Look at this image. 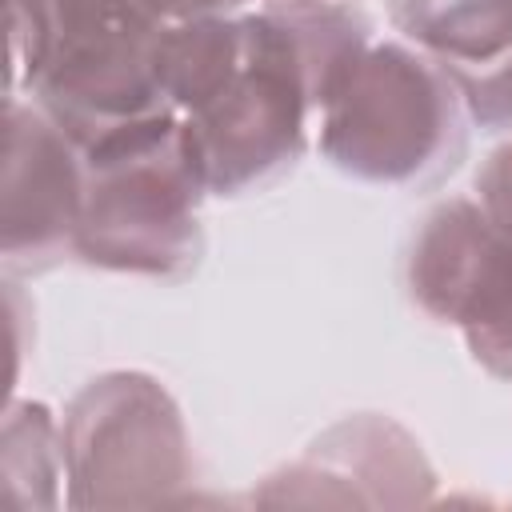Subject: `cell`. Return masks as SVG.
Returning <instances> with one entry per match:
<instances>
[{
  "label": "cell",
  "instance_id": "obj_12",
  "mask_svg": "<svg viewBox=\"0 0 512 512\" xmlns=\"http://www.w3.org/2000/svg\"><path fill=\"white\" fill-rule=\"evenodd\" d=\"M152 4L164 20H192V16H224L236 12L244 0H144Z\"/></svg>",
  "mask_w": 512,
  "mask_h": 512
},
{
  "label": "cell",
  "instance_id": "obj_11",
  "mask_svg": "<svg viewBox=\"0 0 512 512\" xmlns=\"http://www.w3.org/2000/svg\"><path fill=\"white\" fill-rule=\"evenodd\" d=\"M476 204L512 240V140L500 144L476 172Z\"/></svg>",
  "mask_w": 512,
  "mask_h": 512
},
{
  "label": "cell",
  "instance_id": "obj_13",
  "mask_svg": "<svg viewBox=\"0 0 512 512\" xmlns=\"http://www.w3.org/2000/svg\"><path fill=\"white\" fill-rule=\"evenodd\" d=\"M264 4H276V8H292V4H352V0H264Z\"/></svg>",
  "mask_w": 512,
  "mask_h": 512
},
{
  "label": "cell",
  "instance_id": "obj_7",
  "mask_svg": "<svg viewBox=\"0 0 512 512\" xmlns=\"http://www.w3.org/2000/svg\"><path fill=\"white\" fill-rule=\"evenodd\" d=\"M84 208V148L32 100L4 104L0 256L8 276H40L76 256Z\"/></svg>",
  "mask_w": 512,
  "mask_h": 512
},
{
  "label": "cell",
  "instance_id": "obj_10",
  "mask_svg": "<svg viewBox=\"0 0 512 512\" xmlns=\"http://www.w3.org/2000/svg\"><path fill=\"white\" fill-rule=\"evenodd\" d=\"M64 476L60 424L36 400H12L4 412V504L8 508H52Z\"/></svg>",
  "mask_w": 512,
  "mask_h": 512
},
{
  "label": "cell",
  "instance_id": "obj_5",
  "mask_svg": "<svg viewBox=\"0 0 512 512\" xmlns=\"http://www.w3.org/2000/svg\"><path fill=\"white\" fill-rule=\"evenodd\" d=\"M72 508H156L192 484V444L176 400L144 372L88 380L60 424Z\"/></svg>",
  "mask_w": 512,
  "mask_h": 512
},
{
  "label": "cell",
  "instance_id": "obj_6",
  "mask_svg": "<svg viewBox=\"0 0 512 512\" xmlns=\"http://www.w3.org/2000/svg\"><path fill=\"white\" fill-rule=\"evenodd\" d=\"M408 300L436 324H452L472 360L512 384V240L476 196H448L424 212L404 248Z\"/></svg>",
  "mask_w": 512,
  "mask_h": 512
},
{
  "label": "cell",
  "instance_id": "obj_2",
  "mask_svg": "<svg viewBox=\"0 0 512 512\" xmlns=\"http://www.w3.org/2000/svg\"><path fill=\"white\" fill-rule=\"evenodd\" d=\"M8 88H24L80 148L172 116V20L144 0H4Z\"/></svg>",
  "mask_w": 512,
  "mask_h": 512
},
{
  "label": "cell",
  "instance_id": "obj_1",
  "mask_svg": "<svg viewBox=\"0 0 512 512\" xmlns=\"http://www.w3.org/2000/svg\"><path fill=\"white\" fill-rule=\"evenodd\" d=\"M372 24L352 4H292L252 16L172 20L164 84L212 196H248L284 180Z\"/></svg>",
  "mask_w": 512,
  "mask_h": 512
},
{
  "label": "cell",
  "instance_id": "obj_3",
  "mask_svg": "<svg viewBox=\"0 0 512 512\" xmlns=\"http://www.w3.org/2000/svg\"><path fill=\"white\" fill-rule=\"evenodd\" d=\"M208 180L184 120L160 116L84 148L76 260L88 268L184 280L204 256Z\"/></svg>",
  "mask_w": 512,
  "mask_h": 512
},
{
  "label": "cell",
  "instance_id": "obj_4",
  "mask_svg": "<svg viewBox=\"0 0 512 512\" xmlns=\"http://www.w3.org/2000/svg\"><path fill=\"white\" fill-rule=\"evenodd\" d=\"M468 108L456 84L408 44H368L320 112V156L388 192H428L468 156Z\"/></svg>",
  "mask_w": 512,
  "mask_h": 512
},
{
  "label": "cell",
  "instance_id": "obj_9",
  "mask_svg": "<svg viewBox=\"0 0 512 512\" xmlns=\"http://www.w3.org/2000/svg\"><path fill=\"white\" fill-rule=\"evenodd\" d=\"M392 24L456 84L468 120L512 132V0H388Z\"/></svg>",
  "mask_w": 512,
  "mask_h": 512
},
{
  "label": "cell",
  "instance_id": "obj_8",
  "mask_svg": "<svg viewBox=\"0 0 512 512\" xmlns=\"http://www.w3.org/2000/svg\"><path fill=\"white\" fill-rule=\"evenodd\" d=\"M436 472L420 444L388 416L360 412L320 432L300 460L264 476L256 504H336V508H412L432 500Z\"/></svg>",
  "mask_w": 512,
  "mask_h": 512
}]
</instances>
